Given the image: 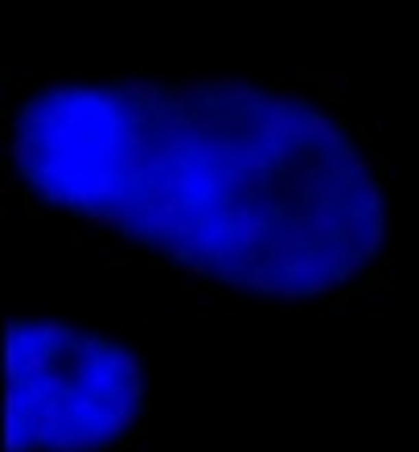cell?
Segmentation results:
<instances>
[{"label":"cell","mask_w":419,"mask_h":452,"mask_svg":"<svg viewBox=\"0 0 419 452\" xmlns=\"http://www.w3.org/2000/svg\"><path fill=\"white\" fill-rule=\"evenodd\" d=\"M16 169L66 214L259 296H321L379 251L358 132L296 86L66 82L16 119Z\"/></svg>","instance_id":"1"},{"label":"cell","mask_w":419,"mask_h":452,"mask_svg":"<svg viewBox=\"0 0 419 452\" xmlns=\"http://www.w3.org/2000/svg\"><path fill=\"white\" fill-rule=\"evenodd\" d=\"M144 416L136 358L99 333L16 321L8 342V452H103Z\"/></svg>","instance_id":"2"}]
</instances>
